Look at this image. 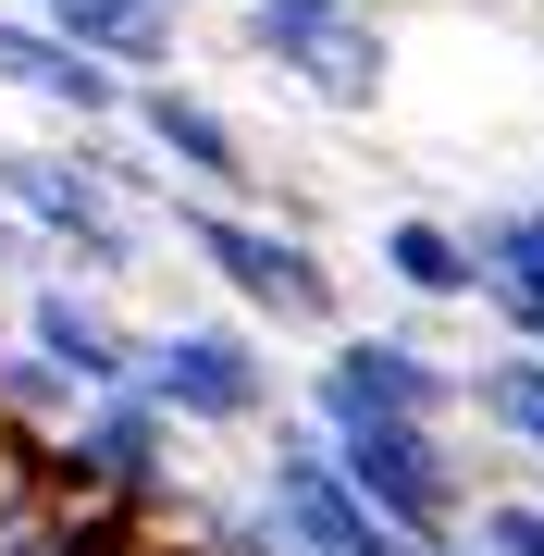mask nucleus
<instances>
[{
    "label": "nucleus",
    "instance_id": "423d86ee",
    "mask_svg": "<svg viewBox=\"0 0 544 556\" xmlns=\"http://www.w3.org/2000/svg\"><path fill=\"white\" fill-rule=\"evenodd\" d=\"M470 383L445 371V358L408 334H334L322 371H309V433H346V420H458Z\"/></svg>",
    "mask_w": 544,
    "mask_h": 556
},
{
    "label": "nucleus",
    "instance_id": "4468645a",
    "mask_svg": "<svg viewBox=\"0 0 544 556\" xmlns=\"http://www.w3.org/2000/svg\"><path fill=\"white\" fill-rule=\"evenodd\" d=\"M383 273L408 285V309H470L483 298V248L445 211H383Z\"/></svg>",
    "mask_w": 544,
    "mask_h": 556
},
{
    "label": "nucleus",
    "instance_id": "6ab92c4d",
    "mask_svg": "<svg viewBox=\"0 0 544 556\" xmlns=\"http://www.w3.org/2000/svg\"><path fill=\"white\" fill-rule=\"evenodd\" d=\"M50 273H62V260L38 248V223H25V211H0V298H38Z\"/></svg>",
    "mask_w": 544,
    "mask_h": 556
},
{
    "label": "nucleus",
    "instance_id": "f03ea898",
    "mask_svg": "<svg viewBox=\"0 0 544 556\" xmlns=\"http://www.w3.org/2000/svg\"><path fill=\"white\" fill-rule=\"evenodd\" d=\"M0 211L38 223V248H50L75 285H124V273L149 260V223L100 186L87 137H25V149H0Z\"/></svg>",
    "mask_w": 544,
    "mask_h": 556
},
{
    "label": "nucleus",
    "instance_id": "0eeeda50",
    "mask_svg": "<svg viewBox=\"0 0 544 556\" xmlns=\"http://www.w3.org/2000/svg\"><path fill=\"white\" fill-rule=\"evenodd\" d=\"M149 396H162L186 433H261L273 420V358L248 321H174V334H149Z\"/></svg>",
    "mask_w": 544,
    "mask_h": 556
},
{
    "label": "nucleus",
    "instance_id": "9b49d317",
    "mask_svg": "<svg viewBox=\"0 0 544 556\" xmlns=\"http://www.w3.org/2000/svg\"><path fill=\"white\" fill-rule=\"evenodd\" d=\"M261 507H273V519H284V532H298L309 556H383V544H396V532L371 519V495L334 470V445H322V433H273Z\"/></svg>",
    "mask_w": 544,
    "mask_h": 556
},
{
    "label": "nucleus",
    "instance_id": "dca6fc26",
    "mask_svg": "<svg viewBox=\"0 0 544 556\" xmlns=\"http://www.w3.org/2000/svg\"><path fill=\"white\" fill-rule=\"evenodd\" d=\"M470 248H483V309L495 298H544V199L470 211Z\"/></svg>",
    "mask_w": 544,
    "mask_h": 556
},
{
    "label": "nucleus",
    "instance_id": "412c9836",
    "mask_svg": "<svg viewBox=\"0 0 544 556\" xmlns=\"http://www.w3.org/2000/svg\"><path fill=\"white\" fill-rule=\"evenodd\" d=\"M0 457H13V420H0Z\"/></svg>",
    "mask_w": 544,
    "mask_h": 556
},
{
    "label": "nucleus",
    "instance_id": "2eb2a0df",
    "mask_svg": "<svg viewBox=\"0 0 544 556\" xmlns=\"http://www.w3.org/2000/svg\"><path fill=\"white\" fill-rule=\"evenodd\" d=\"M75 408H87V383H75V371H50L25 334L0 346V420H13L25 445H62V433H75Z\"/></svg>",
    "mask_w": 544,
    "mask_h": 556
},
{
    "label": "nucleus",
    "instance_id": "1a4fd4ad",
    "mask_svg": "<svg viewBox=\"0 0 544 556\" xmlns=\"http://www.w3.org/2000/svg\"><path fill=\"white\" fill-rule=\"evenodd\" d=\"M124 532H137L124 507H100L50 445L13 433V457H0V556H100V544H124Z\"/></svg>",
    "mask_w": 544,
    "mask_h": 556
},
{
    "label": "nucleus",
    "instance_id": "f8f14e48",
    "mask_svg": "<svg viewBox=\"0 0 544 556\" xmlns=\"http://www.w3.org/2000/svg\"><path fill=\"white\" fill-rule=\"evenodd\" d=\"M124 124H137V137L162 149V174H174V186H199V199H248V137H236V112H223L211 87L149 75Z\"/></svg>",
    "mask_w": 544,
    "mask_h": 556
},
{
    "label": "nucleus",
    "instance_id": "f3484780",
    "mask_svg": "<svg viewBox=\"0 0 544 556\" xmlns=\"http://www.w3.org/2000/svg\"><path fill=\"white\" fill-rule=\"evenodd\" d=\"M174 519H186V544H199V556H309L273 507H236V495H186Z\"/></svg>",
    "mask_w": 544,
    "mask_h": 556
},
{
    "label": "nucleus",
    "instance_id": "4be33fe9",
    "mask_svg": "<svg viewBox=\"0 0 544 556\" xmlns=\"http://www.w3.org/2000/svg\"><path fill=\"white\" fill-rule=\"evenodd\" d=\"M174 13H199V0H174Z\"/></svg>",
    "mask_w": 544,
    "mask_h": 556
},
{
    "label": "nucleus",
    "instance_id": "39448f33",
    "mask_svg": "<svg viewBox=\"0 0 544 556\" xmlns=\"http://www.w3.org/2000/svg\"><path fill=\"white\" fill-rule=\"evenodd\" d=\"M236 38L248 62H273L284 87H309L322 112H371L383 100V13H359V0H236Z\"/></svg>",
    "mask_w": 544,
    "mask_h": 556
},
{
    "label": "nucleus",
    "instance_id": "f257e3e1",
    "mask_svg": "<svg viewBox=\"0 0 544 556\" xmlns=\"http://www.w3.org/2000/svg\"><path fill=\"white\" fill-rule=\"evenodd\" d=\"M174 236H186V260L236 298L248 321H284V334H346V298H334V260L298 236L284 211H236V199H199V186H174Z\"/></svg>",
    "mask_w": 544,
    "mask_h": 556
},
{
    "label": "nucleus",
    "instance_id": "20e7f679",
    "mask_svg": "<svg viewBox=\"0 0 544 556\" xmlns=\"http://www.w3.org/2000/svg\"><path fill=\"white\" fill-rule=\"evenodd\" d=\"M50 457H62V470H75L100 507H124V519H174V507H186V420L149 396V383L87 396L75 433H62Z\"/></svg>",
    "mask_w": 544,
    "mask_h": 556
},
{
    "label": "nucleus",
    "instance_id": "9d476101",
    "mask_svg": "<svg viewBox=\"0 0 544 556\" xmlns=\"http://www.w3.org/2000/svg\"><path fill=\"white\" fill-rule=\"evenodd\" d=\"M13 334L38 346L50 371H75L87 396H112V383H137V371H149V334L112 309V285H75V273H50L38 298L13 309Z\"/></svg>",
    "mask_w": 544,
    "mask_h": 556
},
{
    "label": "nucleus",
    "instance_id": "7ed1b4c3",
    "mask_svg": "<svg viewBox=\"0 0 544 556\" xmlns=\"http://www.w3.org/2000/svg\"><path fill=\"white\" fill-rule=\"evenodd\" d=\"M334 445V470L371 495L383 532H421V544H470V470H458V445H445V420H346Z\"/></svg>",
    "mask_w": 544,
    "mask_h": 556
},
{
    "label": "nucleus",
    "instance_id": "ddd939ff",
    "mask_svg": "<svg viewBox=\"0 0 544 556\" xmlns=\"http://www.w3.org/2000/svg\"><path fill=\"white\" fill-rule=\"evenodd\" d=\"M25 13L50 25V38H75V50H100L112 75H174V38H186V13L174 0H25Z\"/></svg>",
    "mask_w": 544,
    "mask_h": 556
},
{
    "label": "nucleus",
    "instance_id": "aec40b11",
    "mask_svg": "<svg viewBox=\"0 0 544 556\" xmlns=\"http://www.w3.org/2000/svg\"><path fill=\"white\" fill-rule=\"evenodd\" d=\"M13 309H25V298H0V346H13Z\"/></svg>",
    "mask_w": 544,
    "mask_h": 556
},
{
    "label": "nucleus",
    "instance_id": "a211bd4d",
    "mask_svg": "<svg viewBox=\"0 0 544 556\" xmlns=\"http://www.w3.org/2000/svg\"><path fill=\"white\" fill-rule=\"evenodd\" d=\"M470 544L483 556H544V495H483L470 507Z\"/></svg>",
    "mask_w": 544,
    "mask_h": 556
},
{
    "label": "nucleus",
    "instance_id": "6e6552de",
    "mask_svg": "<svg viewBox=\"0 0 544 556\" xmlns=\"http://www.w3.org/2000/svg\"><path fill=\"white\" fill-rule=\"evenodd\" d=\"M0 100L75 124V137H112V124L137 112V75H112V62L75 50V38H50L38 13H0Z\"/></svg>",
    "mask_w": 544,
    "mask_h": 556
}]
</instances>
